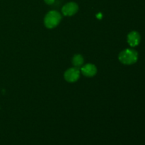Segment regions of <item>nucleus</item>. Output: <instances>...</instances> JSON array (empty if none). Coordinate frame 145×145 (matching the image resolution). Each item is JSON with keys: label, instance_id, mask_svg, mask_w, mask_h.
<instances>
[{"label": "nucleus", "instance_id": "obj_1", "mask_svg": "<svg viewBox=\"0 0 145 145\" xmlns=\"http://www.w3.org/2000/svg\"><path fill=\"white\" fill-rule=\"evenodd\" d=\"M119 60L124 65H133L138 59V53L133 49H125L119 54Z\"/></svg>", "mask_w": 145, "mask_h": 145}, {"label": "nucleus", "instance_id": "obj_2", "mask_svg": "<svg viewBox=\"0 0 145 145\" xmlns=\"http://www.w3.org/2000/svg\"><path fill=\"white\" fill-rule=\"evenodd\" d=\"M62 19L61 14L57 11H51L47 14L44 19V24L48 28L56 27Z\"/></svg>", "mask_w": 145, "mask_h": 145}, {"label": "nucleus", "instance_id": "obj_3", "mask_svg": "<svg viewBox=\"0 0 145 145\" xmlns=\"http://www.w3.org/2000/svg\"><path fill=\"white\" fill-rule=\"evenodd\" d=\"M80 72L77 67H72L67 69L65 73V79L67 82L73 83L79 79Z\"/></svg>", "mask_w": 145, "mask_h": 145}, {"label": "nucleus", "instance_id": "obj_4", "mask_svg": "<svg viewBox=\"0 0 145 145\" xmlns=\"http://www.w3.org/2000/svg\"><path fill=\"white\" fill-rule=\"evenodd\" d=\"M79 9V7L74 2H69L65 4L62 8V14L65 16H71L76 14Z\"/></svg>", "mask_w": 145, "mask_h": 145}, {"label": "nucleus", "instance_id": "obj_5", "mask_svg": "<svg viewBox=\"0 0 145 145\" xmlns=\"http://www.w3.org/2000/svg\"><path fill=\"white\" fill-rule=\"evenodd\" d=\"M81 71L84 76H88V77H91L96 74V72H97V69H96V66L92 65V64H86V65L82 67Z\"/></svg>", "mask_w": 145, "mask_h": 145}, {"label": "nucleus", "instance_id": "obj_6", "mask_svg": "<svg viewBox=\"0 0 145 145\" xmlns=\"http://www.w3.org/2000/svg\"><path fill=\"white\" fill-rule=\"evenodd\" d=\"M140 35L137 31H132L127 35V42L131 47H135L140 42Z\"/></svg>", "mask_w": 145, "mask_h": 145}, {"label": "nucleus", "instance_id": "obj_7", "mask_svg": "<svg viewBox=\"0 0 145 145\" xmlns=\"http://www.w3.org/2000/svg\"><path fill=\"white\" fill-rule=\"evenodd\" d=\"M84 63V57L81 55H75L72 58V64L75 67L82 66Z\"/></svg>", "mask_w": 145, "mask_h": 145}, {"label": "nucleus", "instance_id": "obj_8", "mask_svg": "<svg viewBox=\"0 0 145 145\" xmlns=\"http://www.w3.org/2000/svg\"><path fill=\"white\" fill-rule=\"evenodd\" d=\"M44 1H45V2L47 4H49V5L52 4L55 2V0H44Z\"/></svg>", "mask_w": 145, "mask_h": 145}]
</instances>
